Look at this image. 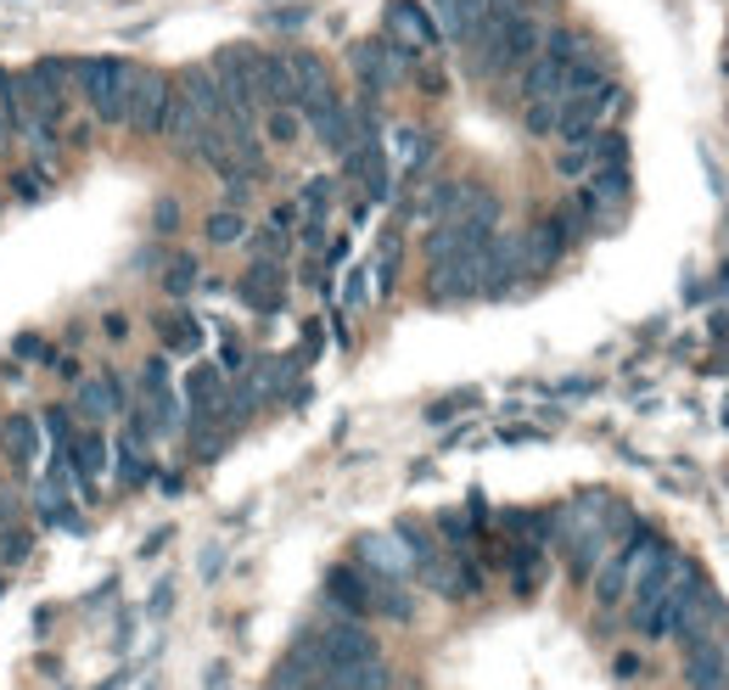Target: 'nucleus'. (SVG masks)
Wrapping results in <instances>:
<instances>
[{
  "label": "nucleus",
  "instance_id": "obj_1",
  "mask_svg": "<svg viewBox=\"0 0 729 690\" xmlns=\"http://www.w3.org/2000/svg\"><path fill=\"white\" fill-rule=\"evenodd\" d=\"M691 584H702L696 562L679 556V551H662L657 567L628 589V629L646 634V640H668V623H673V612H679Z\"/></svg>",
  "mask_w": 729,
  "mask_h": 690
},
{
  "label": "nucleus",
  "instance_id": "obj_2",
  "mask_svg": "<svg viewBox=\"0 0 729 690\" xmlns=\"http://www.w3.org/2000/svg\"><path fill=\"white\" fill-rule=\"evenodd\" d=\"M135 68L129 57H79V95L90 102L95 124H124L129 118V90H135Z\"/></svg>",
  "mask_w": 729,
  "mask_h": 690
},
{
  "label": "nucleus",
  "instance_id": "obj_3",
  "mask_svg": "<svg viewBox=\"0 0 729 690\" xmlns=\"http://www.w3.org/2000/svg\"><path fill=\"white\" fill-rule=\"evenodd\" d=\"M214 79H219V95H225V118L253 129L264 118V95H259V52L248 45H225V52L208 63Z\"/></svg>",
  "mask_w": 729,
  "mask_h": 690
},
{
  "label": "nucleus",
  "instance_id": "obj_4",
  "mask_svg": "<svg viewBox=\"0 0 729 690\" xmlns=\"http://www.w3.org/2000/svg\"><path fill=\"white\" fill-rule=\"evenodd\" d=\"M349 68H354V79H360V90H365V102H381L387 90H399V84L410 79L415 57H405L394 39L371 34V39H354V45H349Z\"/></svg>",
  "mask_w": 729,
  "mask_h": 690
},
{
  "label": "nucleus",
  "instance_id": "obj_5",
  "mask_svg": "<svg viewBox=\"0 0 729 690\" xmlns=\"http://www.w3.org/2000/svg\"><path fill=\"white\" fill-rule=\"evenodd\" d=\"M169 102H174V79L163 68H135V90H129V118L124 129L140 135V140H158L163 135V118H169Z\"/></svg>",
  "mask_w": 729,
  "mask_h": 690
},
{
  "label": "nucleus",
  "instance_id": "obj_6",
  "mask_svg": "<svg viewBox=\"0 0 729 690\" xmlns=\"http://www.w3.org/2000/svg\"><path fill=\"white\" fill-rule=\"evenodd\" d=\"M309 640H315V657H320L326 674L331 668H349V663H365V657H381V640L360 618H337V623L315 629Z\"/></svg>",
  "mask_w": 729,
  "mask_h": 690
},
{
  "label": "nucleus",
  "instance_id": "obj_7",
  "mask_svg": "<svg viewBox=\"0 0 729 690\" xmlns=\"http://www.w3.org/2000/svg\"><path fill=\"white\" fill-rule=\"evenodd\" d=\"M381 39H394L405 57H432L437 45V23L432 12L421 7V0H387V12H381Z\"/></svg>",
  "mask_w": 729,
  "mask_h": 690
},
{
  "label": "nucleus",
  "instance_id": "obj_8",
  "mask_svg": "<svg viewBox=\"0 0 729 690\" xmlns=\"http://www.w3.org/2000/svg\"><path fill=\"white\" fill-rule=\"evenodd\" d=\"M140 399H146V427H152L158 438H169V432H180V416H185V405H180V393H174V382H169V360L163 354H152L140 365Z\"/></svg>",
  "mask_w": 729,
  "mask_h": 690
},
{
  "label": "nucleus",
  "instance_id": "obj_9",
  "mask_svg": "<svg viewBox=\"0 0 729 690\" xmlns=\"http://www.w3.org/2000/svg\"><path fill=\"white\" fill-rule=\"evenodd\" d=\"M12 84H18V113L23 118H34V124H62L68 118V95L57 90V79L45 73L39 63H29L23 73H12Z\"/></svg>",
  "mask_w": 729,
  "mask_h": 690
},
{
  "label": "nucleus",
  "instance_id": "obj_10",
  "mask_svg": "<svg viewBox=\"0 0 729 690\" xmlns=\"http://www.w3.org/2000/svg\"><path fill=\"white\" fill-rule=\"evenodd\" d=\"M426 298L432 304H466V298H482V248L449 259V264H432L426 270Z\"/></svg>",
  "mask_w": 729,
  "mask_h": 690
},
{
  "label": "nucleus",
  "instance_id": "obj_11",
  "mask_svg": "<svg viewBox=\"0 0 729 690\" xmlns=\"http://www.w3.org/2000/svg\"><path fill=\"white\" fill-rule=\"evenodd\" d=\"M354 556H360V567H365V573L394 578V584H405V578L415 573V562H410V551H405V539H399L394 528H381V533H360V539H354Z\"/></svg>",
  "mask_w": 729,
  "mask_h": 690
},
{
  "label": "nucleus",
  "instance_id": "obj_12",
  "mask_svg": "<svg viewBox=\"0 0 729 690\" xmlns=\"http://www.w3.org/2000/svg\"><path fill=\"white\" fill-rule=\"evenodd\" d=\"M685 685L691 690H729V652L713 629L685 640Z\"/></svg>",
  "mask_w": 729,
  "mask_h": 690
},
{
  "label": "nucleus",
  "instance_id": "obj_13",
  "mask_svg": "<svg viewBox=\"0 0 729 690\" xmlns=\"http://www.w3.org/2000/svg\"><path fill=\"white\" fill-rule=\"evenodd\" d=\"M567 248H572V236L561 230L556 214L539 219V225H527V230H522V275H550V270L567 259Z\"/></svg>",
  "mask_w": 729,
  "mask_h": 690
},
{
  "label": "nucleus",
  "instance_id": "obj_14",
  "mask_svg": "<svg viewBox=\"0 0 729 690\" xmlns=\"http://www.w3.org/2000/svg\"><path fill=\"white\" fill-rule=\"evenodd\" d=\"M73 410L90 416V421H118L129 410V393H124V376L118 371H102V376H84L73 387Z\"/></svg>",
  "mask_w": 729,
  "mask_h": 690
},
{
  "label": "nucleus",
  "instance_id": "obj_15",
  "mask_svg": "<svg viewBox=\"0 0 729 690\" xmlns=\"http://www.w3.org/2000/svg\"><path fill=\"white\" fill-rule=\"evenodd\" d=\"M286 68H292V90H298V113H315V108H326L331 95H337L326 57H315V52H286Z\"/></svg>",
  "mask_w": 729,
  "mask_h": 690
},
{
  "label": "nucleus",
  "instance_id": "obj_16",
  "mask_svg": "<svg viewBox=\"0 0 729 690\" xmlns=\"http://www.w3.org/2000/svg\"><path fill=\"white\" fill-rule=\"evenodd\" d=\"M326 601L337 607V618H360L371 612V573L360 562H343V567H331L326 573Z\"/></svg>",
  "mask_w": 729,
  "mask_h": 690
},
{
  "label": "nucleus",
  "instance_id": "obj_17",
  "mask_svg": "<svg viewBox=\"0 0 729 690\" xmlns=\"http://www.w3.org/2000/svg\"><path fill=\"white\" fill-rule=\"evenodd\" d=\"M421 7L432 12L437 23V39H449V45H471L482 12H489V0H421Z\"/></svg>",
  "mask_w": 729,
  "mask_h": 690
},
{
  "label": "nucleus",
  "instance_id": "obj_18",
  "mask_svg": "<svg viewBox=\"0 0 729 690\" xmlns=\"http://www.w3.org/2000/svg\"><path fill=\"white\" fill-rule=\"evenodd\" d=\"M185 410L197 416V421H219V410H225V371L219 365H191L185 371Z\"/></svg>",
  "mask_w": 729,
  "mask_h": 690
},
{
  "label": "nucleus",
  "instance_id": "obj_19",
  "mask_svg": "<svg viewBox=\"0 0 729 690\" xmlns=\"http://www.w3.org/2000/svg\"><path fill=\"white\" fill-rule=\"evenodd\" d=\"M174 90L185 95L191 108H197L208 124H219L225 118V95H219V79H214V68H203V63H191V68H180V79H174Z\"/></svg>",
  "mask_w": 729,
  "mask_h": 690
},
{
  "label": "nucleus",
  "instance_id": "obj_20",
  "mask_svg": "<svg viewBox=\"0 0 729 690\" xmlns=\"http://www.w3.org/2000/svg\"><path fill=\"white\" fill-rule=\"evenodd\" d=\"M203 129H208V118L185 102V95L174 90V102H169V118H163V140L174 146L180 158H197V146H203Z\"/></svg>",
  "mask_w": 729,
  "mask_h": 690
},
{
  "label": "nucleus",
  "instance_id": "obj_21",
  "mask_svg": "<svg viewBox=\"0 0 729 690\" xmlns=\"http://www.w3.org/2000/svg\"><path fill=\"white\" fill-rule=\"evenodd\" d=\"M241 304L259 309V315H275L286 304V275H281V264H248V275H241Z\"/></svg>",
  "mask_w": 729,
  "mask_h": 690
},
{
  "label": "nucleus",
  "instance_id": "obj_22",
  "mask_svg": "<svg viewBox=\"0 0 729 690\" xmlns=\"http://www.w3.org/2000/svg\"><path fill=\"white\" fill-rule=\"evenodd\" d=\"M259 95H264V113H298V90H292L286 57H264L259 52Z\"/></svg>",
  "mask_w": 729,
  "mask_h": 690
},
{
  "label": "nucleus",
  "instance_id": "obj_23",
  "mask_svg": "<svg viewBox=\"0 0 729 690\" xmlns=\"http://www.w3.org/2000/svg\"><path fill=\"white\" fill-rule=\"evenodd\" d=\"M320 679H326V690H387L394 685V668H387V657H365V663H349V668H331Z\"/></svg>",
  "mask_w": 729,
  "mask_h": 690
},
{
  "label": "nucleus",
  "instance_id": "obj_24",
  "mask_svg": "<svg viewBox=\"0 0 729 690\" xmlns=\"http://www.w3.org/2000/svg\"><path fill=\"white\" fill-rule=\"evenodd\" d=\"M371 612H381L387 623H415V596H410L405 584L371 573Z\"/></svg>",
  "mask_w": 729,
  "mask_h": 690
},
{
  "label": "nucleus",
  "instance_id": "obj_25",
  "mask_svg": "<svg viewBox=\"0 0 729 690\" xmlns=\"http://www.w3.org/2000/svg\"><path fill=\"white\" fill-rule=\"evenodd\" d=\"M68 455H73V472L79 477H102L107 472V438L102 432H73Z\"/></svg>",
  "mask_w": 729,
  "mask_h": 690
},
{
  "label": "nucleus",
  "instance_id": "obj_26",
  "mask_svg": "<svg viewBox=\"0 0 729 690\" xmlns=\"http://www.w3.org/2000/svg\"><path fill=\"white\" fill-rule=\"evenodd\" d=\"M595 169H601V163H595V135H590V140H567L561 152H556V174H561V180H578V185H583Z\"/></svg>",
  "mask_w": 729,
  "mask_h": 690
},
{
  "label": "nucleus",
  "instance_id": "obj_27",
  "mask_svg": "<svg viewBox=\"0 0 729 690\" xmlns=\"http://www.w3.org/2000/svg\"><path fill=\"white\" fill-rule=\"evenodd\" d=\"M394 158H399L405 174H421L426 158H432V140H426L415 124H399V129H394Z\"/></svg>",
  "mask_w": 729,
  "mask_h": 690
},
{
  "label": "nucleus",
  "instance_id": "obj_28",
  "mask_svg": "<svg viewBox=\"0 0 729 690\" xmlns=\"http://www.w3.org/2000/svg\"><path fill=\"white\" fill-rule=\"evenodd\" d=\"M7 455L18 461V466H34V450H39V421H29V416H7Z\"/></svg>",
  "mask_w": 729,
  "mask_h": 690
},
{
  "label": "nucleus",
  "instance_id": "obj_29",
  "mask_svg": "<svg viewBox=\"0 0 729 690\" xmlns=\"http://www.w3.org/2000/svg\"><path fill=\"white\" fill-rule=\"evenodd\" d=\"M18 84H12V68H0V158H12L18 146Z\"/></svg>",
  "mask_w": 729,
  "mask_h": 690
},
{
  "label": "nucleus",
  "instance_id": "obj_30",
  "mask_svg": "<svg viewBox=\"0 0 729 690\" xmlns=\"http://www.w3.org/2000/svg\"><path fill=\"white\" fill-rule=\"evenodd\" d=\"M203 236L214 241V248H236V241H248V219H241V214H230V208H219V214H208Z\"/></svg>",
  "mask_w": 729,
  "mask_h": 690
},
{
  "label": "nucleus",
  "instance_id": "obj_31",
  "mask_svg": "<svg viewBox=\"0 0 729 690\" xmlns=\"http://www.w3.org/2000/svg\"><path fill=\"white\" fill-rule=\"evenodd\" d=\"M331 196H337V180H326V174L304 185L298 208H304V219H309V225H326V214H331Z\"/></svg>",
  "mask_w": 729,
  "mask_h": 690
},
{
  "label": "nucleus",
  "instance_id": "obj_32",
  "mask_svg": "<svg viewBox=\"0 0 729 690\" xmlns=\"http://www.w3.org/2000/svg\"><path fill=\"white\" fill-rule=\"evenodd\" d=\"M248 253H253V264H281L286 259V230H275V225L253 230L248 236Z\"/></svg>",
  "mask_w": 729,
  "mask_h": 690
},
{
  "label": "nucleus",
  "instance_id": "obj_33",
  "mask_svg": "<svg viewBox=\"0 0 729 690\" xmlns=\"http://www.w3.org/2000/svg\"><path fill=\"white\" fill-rule=\"evenodd\" d=\"M203 342V326L191 320V315H169V326H163V349H174V354H191Z\"/></svg>",
  "mask_w": 729,
  "mask_h": 690
},
{
  "label": "nucleus",
  "instance_id": "obj_34",
  "mask_svg": "<svg viewBox=\"0 0 729 690\" xmlns=\"http://www.w3.org/2000/svg\"><path fill=\"white\" fill-rule=\"evenodd\" d=\"M197 259H169V270H163V292H169V298H185V292H197Z\"/></svg>",
  "mask_w": 729,
  "mask_h": 690
},
{
  "label": "nucleus",
  "instance_id": "obj_35",
  "mask_svg": "<svg viewBox=\"0 0 729 690\" xmlns=\"http://www.w3.org/2000/svg\"><path fill=\"white\" fill-rule=\"evenodd\" d=\"M264 129H270L275 146H292V140H298V129H304V113H264Z\"/></svg>",
  "mask_w": 729,
  "mask_h": 690
},
{
  "label": "nucleus",
  "instance_id": "obj_36",
  "mask_svg": "<svg viewBox=\"0 0 729 690\" xmlns=\"http://www.w3.org/2000/svg\"><path fill=\"white\" fill-rule=\"evenodd\" d=\"M248 203H253V180H241V174H230V180H225V208H230V214H241V208H248Z\"/></svg>",
  "mask_w": 729,
  "mask_h": 690
},
{
  "label": "nucleus",
  "instance_id": "obj_37",
  "mask_svg": "<svg viewBox=\"0 0 729 690\" xmlns=\"http://www.w3.org/2000/svg\"><path fill=\"white\" fill-rule=\"evenodd\" d=\"M304 23H309V7H275V12H270V29H281V34L304 29Z\"/></svg>",
  "mask_w": 729,
  "mask_h": 690
},
{
  "label": "nucleus",
  "instance_id": "obj_38",
  "mask_svg": "<svg viewBox=\"0 0 729 690\" xmlns=\"http://www.w3.org/2000/svg\"><path fill=\"white\" fill-rule=\"evenodd\" d=\"M471 517H437V533H444L449 539V545H466V539H471Z\"/></svg>",
  "mask_w": 729,
  "mask_h": 690
},
{
  "label": "nucleus",
  "instance_id": "obj_39",
  "mask_svg": "<svg viewBox=\"0 0 729 690\" xmlns=\"http://www.w3.org/2000/svg\"><path fill=\"white\" fill-rule=\"evenodd\" d=\"M466 405H477V393H449L444 405H432V421H449L455 410H466Z\"/></svg>",
  "mask_w": 729,
  "mask_h": 690
},
{
  "label": "nucleus",
  "instance_id": "obj_40",
  "mask_svg": "<svg viewBox=\"0 0 729 690\" xmlns=\"http://www.w3.org/2000/svg\"><path fill=\"white\" fill-rule=\"evenodd\" d=\"M152 225H158V230H174V225H180V208L169 203V196H163V203L152 208Z\"/></svg>",
  "mask_w": 729,
  "mask_h": 690
},
{
  "label": "nucleus",
  "instance_id": "obj_41",
  "mask_svg": "<svg viewBox=\"0 0 729 690\" xmlns=\"http://www.w3.org/2000/svg\"><path fill=\"white\" fill-rule=\"evenodd\" d=\"M365 298H371V292H365V275L354 270V275H349V292H343V304H349V309H360Z\"/></svg>",
  "mask_w": 729,
  "mask_h": 690
},
{
  "label": "nucleus",
  "instance_id": "obj_42",
  "mask_svg": "<svg viewBox=\"0 0 729 690\" xmlns=\"http://www.w3.org/2000/svg\"><path fill=\"white\" fill-rule=\"evenodd\" d=\"M12 354H18V360H39L45 349H39V337L29 331V337H18V342H12Z\"/></svg>",
  "mask_w": 729,
  "mask_h": 690
},
{
  "label": "nucleus",
  "instance_id": "obj_43",
  "mask_svg": "<svg viewBox=\"0 0 729 690\" xmlns=\"http://www.w3.org/2000/svg\"><path fill=\"white\" fill-rule=\"evenodd\" d=\"M102 331H107L113 342H124V337H129V320H124V315H107V320H102Z\"/></svg>",
  "mask_w": 729,
  "mask_h": 690
},
{
  "label": "nucleus",
  "instance_id": "obj_44",
  "mask_svg": "<svg viewBox=\"0 0 729 690\" xmlns=\"http://www.w3.org/2000/svg\"><path fill=\"white\" fill-rule=\"evenodd\" d=\"M23 556H29V539L12 533V539H7V556H0V562H23Z\"/></svg>",
  "mask_w": 729,
  "mask_h": 690
},
{
  "label": "nucleus",
  "instance_id": "obj_45",
  "mask_svg": "<svg viewBox=\"0 0 729 690\" xmlns=\"http://www.w3.org/2000/svg\"><path fill=\"white\" fill-rule=\"evenodd\" d=\"M0 528H7V506H0Z\"/></svg>",
  "mask_w": 729,
  "mask_h": 690
},
{
  "label": "nucleus",
  "instance_id": "obj_46",
  "mask_svg": "<svg viewBox=\"0 0 729 690\" xmlns=\"http://www.w3.org/2000/svg\"><path fill=\"white\" fill-rule=\"evenodd\" d=\"M724 652H729V634H724Z\"/></svg>",
  "mask_w": 729,
  "mask_h": 690
},
{
  "label": "nucleus",
  "instance_id": "obj_47",
  "mask_svg": "<svg viewBox=\"0 0 729 690\" xmlns=\"http://www.w3.org/2000/svg\"><path fill=\"white\" fill-rule=\"evenodd\" d=\"M724 73H729V57H724Z\"/></svg>",
  "mask_w": 729,
  "mask_h": 690
}]
</instances>
